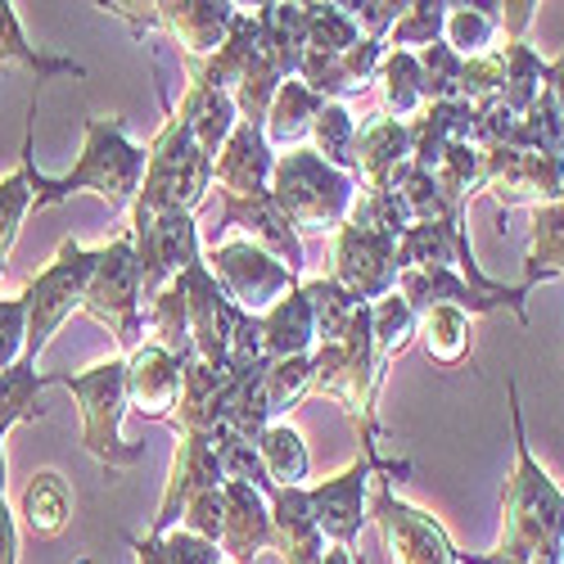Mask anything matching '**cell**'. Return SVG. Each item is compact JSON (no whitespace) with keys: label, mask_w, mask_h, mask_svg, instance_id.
Segmentation results:
<instances>
[{"label":"cell","mask_w":564,"mask_h":564,"mask_svg":"<svg viewBox=\"0 0 564 564\" xmlns=\"http://www.w3.org/2000/svg\"><path fill=\"white\" fill-rule=\"evenodd\" d=\"M510 420H514V479L506 484V529L492 555H465L460 564H560L564 560V492L542 475L524 443L520 389L510 384Z\"/></svg>","instance_id":"obj_1"},{"label":"cell","mask_w":564,"mask_h":564,"mask_svg":"<svg viewBox=\"0 0 564 564\" xmlns=\"http://www.w3.org/2000/svg\"><path fill=\"white\" fill-rule=\"evenodd\" d=\"M145 163H150V150L131 145L118 118H90L86 122V154L68 176L51 181L32 167V208H51V204L68 199L73 191H96L109 199L113 213H122L140 195Z\"/></svg>","instance_id":"obj_2"},{"label":"cell","mask_w":564,"mask_h":564,"mask_svg":"<svg viewBox=\"0 0 564 564\" xmlns=\"http://www.w3.org/2000/svg\"><path fill=\"white\" fill-rule=\"evenodd\" d=\"M352 176L330 167L316 150H290L271 167V199L299 230H335L352 213Z\"/></svg>","instance_id":"obj_3"},{"label":"cell","mask_w":564,"mask_h":564,"mask_svg":"<svg viewBox=\"0 0 564 564\" xmlns=\"http://www.w3.org/2000/svg\"><path fill=\"white\" fill-rule=\"evenodd\" d=\"M45 384H68L77 393L82 438H86V452L100 465L118 469V465L140 460V447L122 443V434H118V420H122V406H127V361L90 366L86 375H45Z\"/></svg>","instance_id":"obj_4"},{"label":"cell","mask_w":564,"mask_h":564,"mask_svg":"<svg viewBox=\"0 0 564 564\" xmlns=\"http://www.w3.org/2000/svg\"><path fill=\"white\" fill-rule=\"evenodd\" d=\"M96 267H100V249L90 253L77 240H64L59 258L23 290V307H28V352L23 357L36 361L45 352V344H51V335L86 303V290H90Z\"/></svg>","instance_id":"obj_5"},{"label":"cell","mask_w":564,"mask_h":564,"mask_svg":"<svg viewBox=\"0 0 564 564\" xmlns=\"http://www.w3.org/2000/svg\"><path fill=\"white\" fill-rule=\"evenodd\" d=\"M82 307L100 325H109L127 352L140 348L145 316H140V271H135L131 235H118L109 249H100V267H96V275H90V290H86Z\"/></svg>","instance_id":"obj_6"},{"label":"cell","mask_w":564,"mask_h":564,"mask_svg":"<svg viewBox=\"0 0 564 564\" xmlns=\"http://www.w3.org/2000/svg\"><path fill=\"white\" fill-rule=\"evenodd\" d=\"M213 280L226 290V299L249 316L275 307L294 290V271L285 262H275L267 249H258L253 240H230V245L213 249Z\"/></svg>","instance_id":"obj_7"},{"label":"cell","mask_w":564,"mask_h":564,"mask_svg":"<svg viewBox=\"0 0 564 564\" xmlns=\"http://www.w3.org/2000/svg\"><path fill=\"white\" fill-rule=\"evenodd\" d=\"M375 520H380V529H384L398 564H460L456 560V546L443 533V524L434 520V514L398 501L393 497V484H384L380 497H375Z\"/></svg>","instance_id":"obj_8"},{"label":"cell","mask_w":564,"mask_h":564,"mask_svg":"<svg viewBox=\"0 0 564 564\" xmlns=\"http://www.w3.org/2000/svg\"><path fill=\"white\" fill-rule=\"evenodd\" d=\"M271 145L258 122H240L230 131V140L221 145V154L213 159V181L221 185V199L226 204H240V199H253V195H267L271 191Z\"/></svg>","instance_id":"obj_9"},{"label":"cell","mask_w":564,"mask_h":564,"mask_svg":"<svg viewBox=\"0 0 564 564\" xmlns=\"http://www.w3.org/2000/svg\"><path fill=\"white\" fill-rule=\"evenodd\" d=\"M366 479H370V460L361 456L357 465L344 469V475L307 488V506H312V520H316L321 538H335V546H344V551H352V542L361 533V520H366V510H361Z\"/></svg>","instance_id":"obj_10"},{"label":"cell","mask_w":564,"mask_h":564,"mask_svg":"<svg viewBox=\"0 0 564 564\" xmlns=\"http://www.w3.org/2000/svg\"><path fill=\"white\" fill-rule=\"evenodd\" d=\"M181 402V357L159 344H140L127 361V406L145 420H167Z\"/></svg>","instance_id":"obj_11"},{"label":"cell","mask_w":564,"mask_h":564,"mask_svg":"<svg viewBox=\"0 0 564 564\" xmlns=\"http://www.w3.org/2000/svg\"><path fill=\"white\" fill-rule=\"evenodd\" d=\"M154 14H145V23L172 32V41H181V51L191 64H199L204 55H217L230 23H235V6H208V0H191V6H150Z\"/></svg>","instance_id":"obj_12"},{"label":"cell","mask_w":564,"mask_h":564,"mask_svg":"<svg viewBox=\"0 0 564 564\" xmlns=\"http://www.w3.org/2000/svg\"><path fill=\"white\" fill-rule=\"evenodd\" d=\"M411 163V135L406 122L398 118H370L366 127H357L352 140V172L370 181V195L375 191H389L393 176Z\"/></svg>","instance_id":"obj_13"},{"label":"cell","mask_w":564,"mask_h":564,"mask_svg":"<svg viewBox=\"0 0 564 564\" xmlns=\"http://www.w3.org/2000/svg\"><path fill=\"white\" fill-rule=\"evenodd\" d=\"M226 520H221V551H230L240 564H253V555L275 538L271 514L262 506V492L249 484H226Z\"/></svg>","instance_id":"obj_14"},{"label":"cell","mask_w":564,"mask_h":564,"mask_svg":"<svg viewBox=\"0 0 564 564\" xmlns=\"http://www.w3.org/2000/svg\"><path fill=\"white\" fill-rule=\"evenodd\" d=\"M262 330V357L267 361H285V357H307L312 339H316V316L303 290H290L275 307H267L258 316Z\"/></svg>","instance_id":"obj_15"},{"label":"cell","mask_w":564,"mask_h":564,"mask_svg":"<svg viewBox=\"0 0 564 564\" xmlns=\"http://www.w3.org/2000/svg\"><path fill=\"white\" fill-rule=\"evenodd\" d=\"M321 96L312 86H303L299 77H290L285 86L275 90V100H271V109H267V145H299V140L312 131V122H316V113H321Z\"/></svg>","instance_id":"obj_16"},{"label":"cell","mask_w":564,"mask_h":564,"mask_svg":"<svg viewBox=\"0 0 564 564\" xmlns=\"http://www.w3.org/2000/svg\"><path fill=\"white\" fill-rule=\"evenodd\" d=\"M19 514H23V529H28L32 538H55V533H64V524L73 520V492H68L64 475H55V469H41V475H32Z\"/></svg>","instance_id":"obj_17"},{"label":"cell","mask_w":564,"mask_h":564,"mask_svg":"<svg viewBox=\"0 0 564 564\" xmlns=\"http://www.w3.org/2000/svg\"><path fill=\"white\" fill-rule=\"evenodd\" d=\"M258 460L271 488H303L307 479V447L294 425H267L258 434Z\"/></svg>","instance_id":"obj_18"},{"label":"cell","mask_w":564,"mask_h":564,"mask_svg":"<svg viewBox=\"0 0 564 564\" xmlns=\"http://www.w3.org/2000/svg\"><path fill=\"white\" fill-rule=\"evenodd\" d=\"M32 208V131L23 135V159L10 176H0V267H6L14 240H19V226Z\"/></svg>","instance_id":"obj_19"},{"label":"cell","mask_w":564,"mask_h":564,"mask_svg":"<svg viewBox=\"0 0 564 564\" xmlns=\"http://www.w3.org/2000/svg\"><path fill=\"white\" fill-rule=\"evenodd\" d=\"M45 389V375H36L32 357H19L10 370H0V438H6L19 420L41 415L36 393Z\"/></svg>","instance_id":"obj_20"},{"label":"cell","mask_w":564,"mask_h":564,"mask_svg":"<svg viewBox=\"0 0 564 564\" xmlns=\"http://www.w3.org/2000/svg\"><path fill=\"white\" fill-rule=\"evenodd\" d=\"M501 28V6H447L443 32H447V51H456L460 59H479L488 55V41Z\"/></svg>","instance_id":"obj_21"},{"label":"cell","mask_w":564,"mask_h":564,"mask_svg":"<svg viewBox=\"0 0 564 564\" xmlns=\"http://www.w3.org/2000/svg\"><path fill=\"white\" fill-rule=\"evenodd\" d=\"M0 64H23V68L36 73V82H41V77H55V73H73V77L86 73V68L73 64V59L41 55L36 45H28V41H23V28H19V14H14V6H6V0H0Z\"/></svg>","instance_id":"obj_22"},{"label":"cell","mask_w":564,"mask_h":564,"mask_svg":"<svg viewBox=\"0 0 564 564\" xmlns=\"http://www.w3.org/2000/svg\"><path fill=\"white\" fill-rule=\"evenodd\" d=\"M411 330H415V312L406 307V299L398 290L384 294L380 303H370V344H375V361L380 366H389L406 348Z\"/></svg>","instance_id":"obj_23"},{"label":"cell","mask_w":564,"mask_h":564,"mask_svg":"<svg viewBox=\"0 0 564 564\" xmlns=\"http://www.w3.org/2000/svg\"><path fill=\"white\" fill-rule=\"evenodd\" d=\"M312 384H316V361H312V357L267 361V366H262V402H267V415L290 411Z\"/></svg>","instance_id":"obj_24"},{"label":"cell","mask_w":564,"mask_h":564,"mask_svg":"<svg viewBox=\"0 0 564 564\" xmlns=\"http://www.w3.org/2000/svg\"><path fill=\"white\" fill-rule=\"evenodd\" d=\"M312 140H316V154H321L325 163L339 167V172H348V167H352L357 118H352L339 100H325L321 113H316V122H312Z\"/></svg>","instance_id":"obj_25"},{"label":"cell","mask_w":564,"mask_h":564,"mask_svg":"<svg viewBox=\"0 0 564 564\" xmlns=\"http://www.w3.org/2000/svg\"><path fill=\"white\" fill-rule=\"evenodd\" d=\"M551 275H564V204L538 208L533 245H529V290Z\"/></svg>","instance_id":"obj_26"},{"label":"cell","mask_w":564,"mask_h":564,"mask_svg":"<svg viewBox=\"0 0 564 564\" xmlns=\"http://www.w3.org/2000/svg\"><path fill=\"white\" fill-rule=\"evenodd\" d=\"M380 82H384V105L389 113L406 118L425 105V86H420V64L411 51H389L380 64Z\"/></svg>","instance_id":"obj_27"},{"label":"cell","mask_w":564,"mask_h":564,"mask_svg":"<svg viewBox=\"0 0 564 564\" xmlns=\"http://www.w3.org/2000/svg\"><path fill=\"white\" fill-rule=\"evenodd\" d=\"M425 344H430V357L434 361H460L465 348H469V312L452 307V303H438L425 312Z\"/></svg>","instance_id":"obj_28"},{"label":"cell","mask_w":564,"mask_h":564,"mask_svg":"<svg viewBox=\"0 0 564 564\" xmlns=\"http://www.w3.org/2000/svg\"><path fill=\"white\" fill-rule=\"evenodd\" d=\"M443 19H447V6H406V14L393 23L389 41H393V51H411V45H434L443 36Z\"/></svg>","instance_id":"obj_29"},{"label":"cell","mask_w":564,"mask_h":564,"mask_svg":"<svg viewBox=\"0 0 564 564\" xmlns=\"http://www.w3.org/2000/svg\"><path fill=\"white\" fill-rule=\"evenodd\" d=\"M28 352V307L23 299H0V370Z\"/></svg>","instance_id":"obj_30"},{"label":"cell","mask_w":564,"mask_h":564,"mask_svg":"<svg viewBox=\"0 0 564 564\" xmlns=\"http://www.w3.org/2000/svg\"><path fill=\"white\" fill-rule=\"evenodd\" d=\"M163 551H167V564H221V551L217 542L191 533V529H181V533H163L159 538Z\"/></svg>","instance_id":"obj_31"},{"label":"cell","mask_w":564,"mask_h":564,"mask_svg":"<svg viewBox=\"0 0 564 564\" xmlns=\"http://www.w3.org/2000/svg\"><path fill=\"white\" fill-rule=\"evenodd\" d=\"M551 82H555V86H551V96H555V109H560V118H564V59H560V64L551 68Z\"/></svg>","instance_id":"obj_32"},{"label":"cell","mask_w":564,"mask_h":564,"mask_svg":"<svg viewBox=\"0 0 564 564\" xmlns=\"http://www.w3.org/2000/svg\"><path fill=\"white\" fill-rule=\"evenodd\" d=\"M321 564H357V555H352V551H344V546H335V551L325 555Z\"/></svg>","instance_id":"obj_33"},{"label":"cell","mask_w":564,"mask_h":564,"mask_svg":"<svg viewBox=\"0 0 564 564\" xmlns=\"http://www.w3.org/2000/svg\"><path fill=\"white\" fill-rule=\"evenodd\" d=\"M6 469H10L6 465V443H0V501H6Z\"/></svg>","instance_id":"obj_34"}]
</instances>
